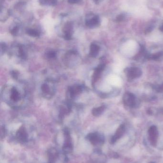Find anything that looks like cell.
Returning <instances> with one entry per match:
<instances>
[{
  "label": "cell",
  "mask_w": 163,
  "mask_h": 163,
  "mask_svg": "<svg viewBox=\"0 0 163 163\" xmlns=\"http://www.w3.org/2000/svg\"><path fill=\"white\" fill-rule=\"evenodd\" d=\"M148 133L150 142L152 146H156L158 136V132L157 127L155 126L151 127L148 130Z\"/></svg>",
  "instance_id": "cell-1"
},
{
  "label": "cell",
  "mask_w": 163,
  "mask_h": 163,
  "mask_svg": "<svg viewBox=\"0 0 163 163\" xmlns=\"http://www.w3.org/2000/svg\"><path fill=\"white\" fill-rule=\"evenodd\" d=\"M123 101L125 105L130 107H135L136 105V96L130 92H126L123 97Z\"/></svg>",
  "instance_id": "cell-2"
},
{
  "label": "cell",
  "mask_w": 163,
  "mask_h": 163,
  "mask_svg": "<svg viewBox=\"0 0 163 163\" xmlns=\"http://www.w3.org/2000/svg\"><path fill=\"white\" fill-rule=\"evenodd\" d=\"M126 74L128 78L133 79L141 77L142 74V72L139 68L133 67L128 69L126 71Z\"/></svg>",
  "instance_id": "cell-3"
},
{
  "label": "cell",
  "mask_w": 163,
  "mask_h": 163,
  "mask_svg": "<svg viewBox=\"0 0 163 163\" xmlns=\"http://www.w3.org/2000/svg\"><path fill=\"white\" fill-rule=\"evenodd\" d=\"M88 139L93 145L103 144L104 140V136L97 133H90L88 135Z\"/></svg>",
  "instance_id": "cell-4"
},
{
  "label": "cell",
  "mask_w": 163,
  "mask_h": 163,
  "mask_svg": "<svg viewBox=\"0 0 163 163\" xmlns=\"http://www.w3.org/2000/svg\"><path fill=\"white\" fill-rule=\"evenodd\" d=\"M83 86L81 85L71 86L68 89V94L70 98H73L80 94L83 90Z\"/></svg>",
  "instance_id": "cell-5"
},
{
  "label": "cell",
  "mask_w": 163,
  "mask_h": 163,
  "mask_svg": "<svg viewBox=\"0 0 163 163\" xmlns=\"http://www.w3.org/2000/svg\"><path fill=\"white\" fill-rule=\"evenodd\" d=\"M100 20L97 15H92L87 19L86 25L90 28H95L100 25Z\"/></svg>",
  "instance_id": "cell-6"
},
{
  "label": "cell",
  "mask_w": 163,
  "mask_h": 163,
  "mask_svg": "<svg viewBox=\"0 0 163 163\" xmlns=\"http://www.w3.org/2000/svg\"><path fill=\"white\" fill-rule=\"evenodd\" d=\"M125 131V127L124 124H122L116 130L115 135H114L111 139V143L112 144L115 143L118 139L121 138L123 135Z\"/></svg>",
  "instance_id": "cell-7"
},
{
  "label": "cell",
  "mask_w": 163,
  "mask_h": 163,
  "mask_svg": "<svg viewBox=\"0 0 163 163\" xmlns=\"http://www.w3.org/2000/svg\"><path fill=\"white\" fill-rule=\"evenodd\" d=\"M105 67V65L104 64H101L95 69L94 74H93V77H92L93 83H95L96 82L99 80L101 77V73L104 69Z\"/></svg>",
  "instance_id": "cell-8"
},
{
  "label": "cell",
  "mask_w": 163,
  "mask_h": 163,
  "mask_svg": "<svg viewBox=\"0 0 163 163\" xmlns=\"http://www.w3.org/2000/svg\"><path fill=\"white\" fill-rule=\"evenodd\" d=\"M41 91L43 96L46 97H48L50 98L53 96V91L51 89L49 84L45 83L42 84L41 86Z\"/></svg>",
  "instance_id": "cell-9"
},
{
  "label": "cell",
  "mask_w": 163,
  "mask_h": 163,
  "mask_svg": "<svg viewBox=\"0 0 163 163\" xmlns=\"http://www.w3.org/2000/svg\"><path fill=\"white\" fill-rule=\"evenodd\" d=\"M100 49V47L96 43H92L90 47V54H89L90 56L93 58L96 57L99 54Z\"/></svg>",
  "instance_id": "cell-10"
},
{
  "label": "cell",
  "mask_w": 163,
  "mask_h": 163,
  "mask_svg": "<svg viewBox=\"0 0 163 163\" xmlns=\"http://www.w3.org/2000/svg\"><path fill=\"white\" fill-rule=\"evenodd\" d=\"M11 97L13 101L18 102L21 99L20 94L16 88H13L11 90Z\"/></svg>",
  "instance_id": "cell-11"
},
{
  "label": "cell",
  "mask_w": 163,
  "mask_h": 163,
  "mask_svg": "<svg viewBox=\"0 0 163 163\" xmlns=\"http://www.w3.org/2000/svg\"><path fill=\"white\" fill-rule=\"evenodd\" d=\"M105 109L104 105H101L100 107L94 108L92 110V114L94 116H98L101 115Z\"/></svg>",
  "instance_id": "cell-12"
},
{
  "label": "cell",
  "mask_w": 163,
  "mask_h": 163,
  "mask_svg": "<svg viewBox=\"0 0 163 163\" xmlns=\"http://www.w3.org/2000/svg\"><path fill=\"white\" fill-rule=\"evenodd\" d=\"M148 58H151L152 59L154 60H160L162 59V58H163V52H160L159 53L151 55H150L148 57Z\"/></svg>",
  "instance_id": "cell-13"
},
{
  "label": "cell",
  "mask_w": 163,
  "mask_h": 163,
  "mask_svg": "<svg viewBox=\"0 0 163 163\" xmlns=\"http://www.w3.org/2000/svg\"><path fill=\"white\" fill-rule=\"evenodd\" d=\"M27 33L31 36L37 37L39 36V32L34 29H28L27 31Z\"/></svg>",
  "instance_id": "cell-14"
},
{
  "label": "cell",
  "mask_w": 163,
  "mask_h": 163,
  "mask_svg": "<svg viewBox=\"0 0 163 163\" xmlns=\"http://www.w3.org/2000/svg\"><path fill=\"white\" fill-rule=\"evenodd\" d=\"M46 56L49 59H54L56 57V53L54 51H50L46 53Z\"/></svg>",
  "instance_id": "cell-15"
},
{
  "label": "cell",
  "mask_w": 163,
  "mask_h": 163,
  "mask_svg": "<svg viewBox=\"0 0 163 163\" xmlns=\"http://www.w3.org/2000/svg\"><path fill=\"white\" fill-rule=\"evenodd\" d=\"M11 75L12 77H13V78L15 79H17L18 77V72L17 71H12L11 72Z\"/></svg>",
  "instance_id": "cell-16"
},
{
  "label": "cell",
  "mask_w": 163,
  "mask_h": 163,
  "mask_svg": "<svg viewBox=\"0 0 163 163\" xmlns=\"http://www.w3.org/2000/svg\"><path fill=\"white\" fill-rule=\"evenodd\" d=\"M125 18V15L123 14H120L117 17V21L118 22H121V21H123L124 19Z\"/></svg>",
  "instance_id": "cell-17"
},
{
  "label": "cell",
  "mask_w": 163,
  "mask_h": 163,
  "mask_svg": "<svg viewBox=\"0 0 163 163\" xmlns=\"http://www.w3.org/2000/svg\"><path fill=\"white\" fill-rule=\"evenodd\" d=\"M6 45H5V43L1 44V54H2V53H4L5 50H6Z\"/></svg>",
  "instance_id": "cell-18"
},
{
  "label": "cell",
  "mask_w": 163,
  "mask_h": 163,
  "mask_svg": "<svg viewBox=\"0 0 163 163\" xmlns=\"http://www.w3.org/2000/svg\"><path fill=\"white\" fill-rule=\"evenodd\" d=\"M78 0H69V2L71 3V4H74V3H76L78 2Z\"/></svg>",
  "instance_id": "cell-19"
},
{
  "label": "cell",
  "mask_w": 163,
  "mask_h": 163,
  "mask_svg": "<svg viewBox=\"0 0 163 163\" xmlns=\"http://www.w3.org/2000/svg\"><path fill=\"white\" fill-rule=\"evenodd\" d=\"M160 31H162V32H163V23H162L161 26L160 27Z\"/></svg>",
  "instance_id": "cell-20"
},
{
  "label": "cell",
  "mask_w": 163,
  "mask_h": 163,
  "mask_svg": "<svg viewBox=\"0 0 163 163\" xmlns=\"http://www.w3.org/2000/svg\"><path fill=\"white\" fill-rule=\"evenodd\" d=\"M154 163V162H151V163Z\"/></svg>",
  "instance_id": "cell-21"
}]
</instances>
